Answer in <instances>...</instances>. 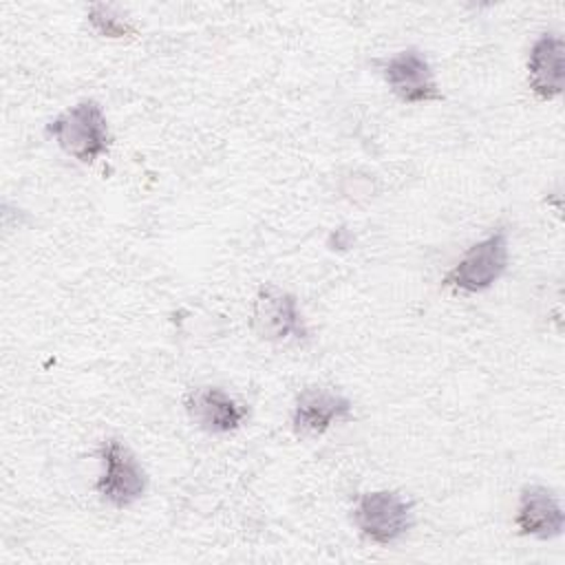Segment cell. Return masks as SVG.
I'll return each instance as SVG.
<instances>
[{
	"label": "cell",
	"instance_id": "obj_1",
	"mask_svg": "<svg viewBox=\"0 0 565 565\" xmlns=\"http://www.w3.org/2000/svg\"><path fill=\"white\" fill-rule=\"evenodd\" d=\"M46 135L79 163H95L113 143L108 119L95 99H79L62 110L46 124Z\"/></svg>",
	"mask_w": 565,
	"mask_h": 565
},
{
	"label": "cell",
	"instance_id": "obj_2",
	"mask_svg": "<svg viewBox=\"0 0 565 565\" xmlns=\"http://www.w3.org/2000/svg\"><path fill=\"white\" fill-rule=\"evenodd\" d=\"M351 521L369 543L386 547L411 532L415 512L404 494L395 490H371L358 497Z\"/></svg>",
	"mask_w": 565,
	"mask_h": 565
},
{
	"label": "cell",
	"instance_id": "obj_3",
	"mask_svg": "<svg viewBox=\"0 0 565 565\" xmlns=\"http://www.w3.org/2000/svg\"><path fill=\"white\" fill-rule=\"evenodd\" d=\"M102 472L95 490L104 503L117 510L135 505L148 490V475L121 439H104L99 446Z\"/></svg>",
	"mask_w": 565,
	"mask_h": 565
},
{
	"label": "cell",
	"instance_id": "obj_4",
	"mask_svg": "<svg viewBox=\"0 0 565 565\" xmlns=\"http://www.w3.org/2000/svg\"><path fill=\"white\" fill-rule=\"evenodd\" d=\"M510 245L508 232L497 230L472 243L463 256L446 271L444 285L461 294H481L490 289L508 269Z\"/></svg>",
	"mask_w": 565,
	"mask_h": 565
},
{
	"label": "cell",
	"instance_id": "obj_5",
	"mask_svg": "<svg viewBox=\"0 0 565 565\" xmlns=\"http://www.w3.org/2000/svg\"><path fill=\"white\" fill-rule=\"evenodd\" d=\"M252 329L267 342L307 338V324L296 296L274 285H265L256 291L252 302Z\"/></svg>",
	"mask_w": 565,
	"mask_h": 565
},
{
	"label": "cell",
	"instance_id": "obj_6",
	"mask_svg": "<svg viewBox=\"0 0 565 565\" xmlns=\"http://www.w3.org/2000/svg\"><path fill=\"white\" fill-rule=\"evenodd\" d=\"M380 73L388 90L404 104H428L441 99L433 66L415 46L402 49L382 60Z\"/></svg>",
	"mask_w": 565,
	"mask_h": 565
},
{
	"label": "cell",
	"instance_id": "obj_7",
	"mask_svg": "<svg viewBox=\"0 0 565 565\" xmlns=\"http://www.w3.org/2000/svg\"><path fill=\"white\" fill-rule=\"evenodd\" d=\"M188 417L207 435H230L249 417V408L221 386H196L183 399Z\"/></svg>",
	"mask_w": 565,
	"mask_h": 565
},
{
	"label": "cell",
	"instance_id": "obj_8",
	"mask_svg": "<svg viewBox=\"0 0 565 565\" xmlns=\"http://www.w3.org/2000/svg\"><path fill=\"white\" fill-rule=\"evenodd\" d=\"M353 417V404L347 395L324 388L307 386L298 393L291 411V426L300 435H322L340 422Z\"/></svg>",
	"mask_w": 565,
	"mask_h": 565
},
{
	"label": "cell",
	"instance_id": "obj_9",
	"mask_svg": "<svg viewBox=\"0 0 565 565\" xmlns=\"http://www.w3.org/2000/svg\"><path fill=\"white\" fill-rule=\"evenodd\" d=\"M514 525L519 534L552 541L563 534L565 512L558 494L541 483H530L519 494Z\"/></svg>",
	"mask_w": 565,
	"mask_h": 565
},
{
	"label": "cell",
	"instance_id": "obj_10",
	"mask_svg": "<svg viewBox=\"0 0 565 565\" xmlns=\"http://www.w3.org/2000/svg\"><path fill=\"white\" fill-rule=\"evenodd\" d=\"M565 44L558 33H541L527 55V86L539 99H556L563 93Z\"/></svg>",
	"mask_w": 565,
	"mask_h": 565
},
{
	"label": "cell",
	"instance_id": "obj_11",
	"mask_svg": "<svg viewBox=\"0 0 565 565\" xmlns=\"http://www.w3.org/2000/svg\"><path fill=\"white\" fill-rule=\"evenodd\" d=\"M88 22L104 38H124L132 33V26L108 4H93L88 9Z\"/></svg>",
	"mask_w": 565,
	"mask_h": 565
}]
</instances>
